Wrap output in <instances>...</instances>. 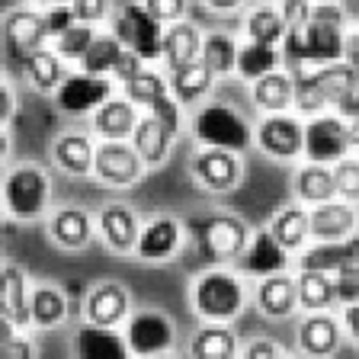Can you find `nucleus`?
<instances>
[{
  "mask_svg": "<svg viewBox=\"0 0 359 359\" xmlns=\"http://www.w3.org/2000/svg\"><path fill=\"white\" fill-rule=\"evenodd\" d=\"M183 109H187V106L180 103V100L173 97V93H164V97H157L144 112L157 116V119L164 122V126L180 138V135H183V128H187V116H183Z\"/></svg>",
  "mask_w": 359,
  "mask_h": 359,
  "instance_id": "44",
  "label": "nucleus"
},
{
  "mask_svg": "<svg viewBox=\"0 0 359 359\" xmlns=\"http://www.w3.org/2000/svg\"><path fill=\"white\" fill-rule=\"evenodd\" d=\"M202 36H205V32H202L196 22H189V20L170 22V26H167V32H164V58H161L167 71L199 61V55H202Z\"/></svg>",
  "mask_w": 359,
  "mask_h": 359,
  "instance_id": "35",
  "label": "nucleus"
},
{
  "mask_svg": "<svg viewBox=\"0 0 359 359\" xmlns=\"http://www.w3.org/2000/svg\"><path fill=\"white\" fill-rule=\"evenodd\" d=\"M346 45V10L340 0H311L302 22H289L283 39V61L289 71L311 65L344 61Z\"/></svg>",
  "mask_w": 359,
  "mask_h": 359,
  "instance_id": "1",
  "label": "nucleus"
},
{
  "mask_svg": "<svg viewBox=\"0 0 359 359\" xmlns=\"http://www.w3.org/2000/svg\"><path fill=\"white\" fill-rule=\"evenodd\" d=\"M295 283H299L302 311H327V308H340L337 305L334 273H324V269H299V273H295Z\"/></svg>",
  "mask_w": 359,
  "mask_h": 359,
  "instance_id": "37",
  "label": "nucleus"
},
{
  "mask_svg": "<svg viewBox=\"0 0 359 359\" xmlns=\"http://www.w3.org/2000/svg\"><path fill=\"white\" fill-rule=\"evenodd\" d=\"M13 112H16V93H13V81H4V128H10L13 122Z\"/></svg>",
  "mask_w": 359,
  "mask_h": 359,
  "instance_id": "55",
  "label": "nucleus"
},
{
  "mask_svg": "<svg viewBox=\"0 0 359 359\" xmlns=\"http://www.w3.org/2000/svg\"><path fill=\"white\" fill-rule=\"evenodd\" d=\"M142 4L167 26L177 20H187V7H189V0H142Z\"/></svg>",
  "mask_w": 359,
  "mask_h": 359,
  "instance_id": "50",
  "label": "nucleus"
},
{
  "mask_svg": "<svg viewBox=\"0 0 359 359\" xmlns=\"http://www.w3.org/2000/svg\"><path fill=\"white\" fill-rule=\"evenodd\" d=\"M128 142L135 144L138 154H142V161L148 164V170H154V167H164L167 161H170V151H173L177 135L157 119V116L142 112V119H138V126H135V132H132Z\"/></svg>",
  "mask_w": 359,
  "mask_h": 359,
  "instance_id": "27",
  "label": "nucleus"
},
{
  "mask_svg": "<svg viewBox=\"0 0 359 359\" xmlns=\"http://www.w3.org/2000/svg\"><path fill=\"white\" fill-rule=\"evenodd\" d=\"M148 67V61L142 58L138 52H132V48H126V52L119 55V61H116V67H112V77H116V83H126V81H132L138 71H144Z\"/></svg>",
  "mask_w": 359,
  "mask_h": 359,
  "instance_id": "51",
  "label": "nucleus"
},
{
  "mask_svg": "<svg viewBox=\"0 0 359 359\" xmlns=\"http://www.w3.org/2000/svg\"><path fill=\"white\" fill-rule=\"evenodd\" d=\"M22 74H26V81H29L32 90L52 97L55 90L61 87V81L71 74V65H67V61L52 48V42H48V45H42V48H36L29 58L22 61Z\"/></svg>",
  "mask_w": 359,
  "mask_h": 359,
  "instance_id": "32",
  "label": "nucleus"
},
{
  "mask_svg": "<svg viewBox=\"0 0 359 359\" xmlns=\"http://www.w3.org/2000/svg\"><path fill=\"white\" fill-rule=\"evenodd\" d=\"M247 305V285L231 269V263H215L202 269L189 285V308L199 321L231 324Z\"/></svg>",
  "mask_w": 359,
  "mask_h": 359,
  "instance_id": "2",
  "label": "nucleus"
},
{
  "mask_svg": "<svg viewBox=\"0 0 359 359\" xmlns=\"http://www.w3.org/2000/svg\"><path fill=\"white\" fill-rule=\"evenodd\" d=\"M359 231L356 202L327 199L321 205H311V241H346Z\"/></svg>",
  "mask_w": 359,
  "mask_h": 359,
  "instance_id": "25",
  "label": "nucleus"
},
{
  "mask_svg": "<svg viewBox=\"0 0 359 359\" xmlns=\"http://www.w3.org/2000/svg\"><path fill=\"white\" fill-rule=\"evenodd\" d=\"M148 164L135 151L132 142H103L97 144V161H93V180L112 189H128L142 183Z\"/></svg>",
  "mask_w": 359,
  "mask_h": 359,
  "instance_id": "14",
  "label": "nucleus"
},
{
  "mask_svg": "<svg viewBox=\"0 0 359 359\" xmlns=\"http://www.w3.org/2000/svg\"><path fill=\"white\" fill-rule=\"evenodd\" d=\"M122 52H126L122 39L112 29H100L97 39H93V45H90V52L83 55V61L77 67H83L90 74H112V67H116V61H119Z\"/></svg>",
  "mask_w": 359,
  "mask_h": 359,
  "instance_id": "41",
  "label": "nucleus"
},
{
  "mask_svg": "<svg viewBox=\"0 0 359 359\" xmlns=\"http://www.w3.org/2000/svg\"><path fill=\"white\" fill-rule=\"evenodd\" d=\"M292 193L305 205H321L327 199H337V180L334 167L318 164V161H305L292 177Z\"/></svg>",
  "mask_w": 359,
  "mask_h": 359,
  "instance_id": "34",
  "label": "nucleus"
},
{
  "mask_svg": "<svg viewBox=\"0 0 359 359\" xmlns=\"http://www.w3.org/2000/svg\"><path fill=\"white\" fill-rule=\"evenodd\" d=\"M334 109L344 116V119H353V116H359V77H353L350 87L340 93V100L334 103Z\"/></svg>",
  "mask_w": 359,
  "mask_h": 359,
  "instance_id": "52",
  "label": "nucleus"
},
{
  "mask_svg": "<svg viewBox=\"0 0 359 359\" xmlns=\"http://www.w3.org/2000/svg\"><path fill=\"white\" fill-rule=\"evenodd\" d=\"M0 318L13 327H32V283L20 263H4L0 269Z\"/></svg>",
  "mask_w": 359,
  "mask_h": 359,
  "instance_id": "18",
  "label": "nucleus"
},
{
  "mask_svg": "<svg viewBox=\"0 0 359 359\" xmlns=\"http://www.w3.org/2000/svg\"><path fill=\"white\" fill-rule=\"evenodd\" d=\"M334 180H337V196H340V199L359 202V157L346 154L344 161H337Z\"/></svg>",
  "mask_w": 359,
  "mask_h": 359,
  "instance_id": "45",
  "label": "nucleus"
},
{
  "mask_svg": "<svg viewBox=\"0 0 359 359\" xmlns=\"http://www.w3.org/2000/svg\"><path fill=\"white\" fill-rule=\"evenodd\" d=\"M238 263L247 276L263 279V276H273V273H285L292 263V250L269 228H257L250 234V241H247Z\"/></svg>",
  "mask_w": 359,
  "mask_h": 359,
  "instance_id": "19",
  "label": "nucleus"
},
{
  "mask_svg": "<svg viewBox=\"0 0 359 359\" xmlns=\"http://www.w3.org/2000/svg\"><path fill=\"white\" fill-rule=\"evenodd\" d=\"M344 61L350 71L359 77V29H346V45H344Z\"/></svg>",
  "mask_w": 359,
  "mask_h": 359,
  "instance_id": "54",
  "label": "nucleus"
},
{
  "mask_svg": "<svg viewBox=\"0 0 359 359\" xmlns=\"http://www.w3.org/2000/svg\"><path fill=\"white\" fill-rule=\"evenodd\" d=\"M250 100L260 112H285L295 103V74L289 67H276L250 83Z\"/></svg>",
  "mask_w": 359,
  "mask_h": 359,
  "instance_id": "31",
  "label": "nucleus"
},
{
  "mask_svg": "<svg viewBox=\"0 0 359 359\" xmlns=\"http://www.w3.org/2000/svg\"><path fill=\"white\" fill-rule=\"evenodd\" d=\"M97 138L90 132H61L52 142V161L61 173L74 180L93 177V161H97Z\"/></svg>",
  "mask_w": 359,
  "mask_h": 359,
  "instance_id": "23",
  "label": "nucleus"
},
{
  "mask_svg": "<svg viewBox=\"0 0 359 359\" xmlns=\"http://www.w3.org/2000/svg\"><path fill=\"white\" fill-rule=\"evenodd\" d=\"M39 10H42V22H45V32H48V42H55L61 32H67L74 22H81L71 4H52V7H39Z\"/></svg>",
  "mask_w": 359,
  "mask_h": 359,
  "instance_id": "46",
  "label": "nucleus"
},
{
  "mask_svg": "<svg viewBox=\"0 0 359 359\" xmlns=\"http://www.w3.org/2000/svg\"><path fill=\"white\" fill-rule=\"evenodd\" d=\"M132 311V292H128V285L116 283V279H100L83 295V321L122 327Z\"/></svg>",
  "mask_w": 359,
  "mask_h": 359,
  "instance_id": "16",
  "label": "nucleus"
},
{
  "mask_svg": "<svg viewBox=\"0 0 359 359\" xmlns=\"http://www.w3.org/2000/svg\"><path fill=\"white\" fill-rule=\"evenodd\" d=\"M350 151L353 144H350V132H346V119L337 109L318 112V116L305 119V161L334 167Z\"/></svg>",
  "mask_w": 359,
  "mask_h": 359,
  "instance_id": "12",
  "label": "nucleus"
},
{
  "mask_svg": "<svg viewBox=\"0 0 359 359\" xmlns=\"http://www.w3.org/2000/svg\"><path fill=\"white\" fill-rule=\"evenodd\" d=\"M189 177L199 189L212 196H224L241 187L244 180V161L238 151L228 148H199L189 161Z\"/></svg>",
  "mask_w": 359,
  "mask_h": 359,
  "instance_id": "11",
  "label": "nucleus"
},
{
  "mask_svg": "<svg viewBox=\"0 0 359 359\" xmlns=\"http://www.w3.org/2000/svg\"><path fill=\"white\" fill-rule=\"evenodd\" d=\"M254 144L269 161H299L305 157V119L295 109L285 112H263V119L254 128Z\"/></svg>",
  "mask_w": 359,
  "mask_h": 359,
  "instance_id": "8",
  "label": "nucleus"
},
{
  "mask_svg": "<svg viewBox=\"0 0 359 359\" xmlns=\"http://www.w3.org/2000/svg\"><path fill=\"white\" fill-rule=\"evenodd\" d=\"M142 106H135L126 93H116L90 116V132L103 138V142H128L142 119Z\"/></svg>",
  "mask_w": 359,
  "mask_h": 359,
  "instance_id": "21",
  "label": "nucleus"
},
{
  "mask_svg": "<svg viewBox=\"0 0 359 359\" xmlns=\"http://www.w3.org/2000/svg\"><path fill=\"white\" fill-rule=\"evenodd\" d=\"M257 311L269 321H285L292 314L299 311V283L295 276H289V269L285 273H273V276H263L257 279Z\"/></svg>",
  "mask_w": 359,
  "mask_h": 359,
  "instance_id": "24",
  "label": "nucleus"
},
{
  "mask_svg": "<svg viewBox=\"0 0 359 359\" xmlns=\"http://www.w3.org/2000/svg\"><path fill=\"white\" fill-rule=\"evenodd\" d=\"M340 321H344V330L353 344H359V302L340 308Z\"/></svg>",
  "mask_w": 359,
  "mask_h": 359,
  "instance_id": "53",
  "label": "nucleus"
},
{
  "mask_svg": "<svg viewBox=\"0 0 359 359\" xmlns=\"http://www.w3.org/2000/svg\"><path fill=\"white\" fill-rule=\"evenodd\" d=\"M100 26H93V22H74L67 32H61L58 39L52 42V48L61 55V58L67 61V65H81L83 55L90 52V45H93V39H97Z\"/></svg>",
  "mask_w": 359,
  "mask_h": 359,
  "instance_id": "42",
  "label": "nucleus"
},
{
  "mask_svg": "<svg viewBox=\"0 0 359 359\" xmlns=\"http://www.w3.org/2000/svg\"><path fill=\"white\" fill-rule=\"evenodd\" d=\"M52 209V180L39 164H16L4 173V212L13 222H39Z\"/></svg>",
  "mask_w": 359,
  "mask_h": 359,
  "instance_id": "5",
  "label": "nucleus"
},
{
  "mask_svg": "<svg viewBox=\"0 0 359 359\" xmlns=\"http://www.w3.org/2000/svg\"><path fill=\"white\" fill-rule=\"evenodd\" d=\"M122 330L128 340V353L138 359L167 356L177 344V324L170 321V314L157 311V308H135Z\"/></svg>",
  "mask_w": 359,
  "mask_h": 359,
  "instance_id": "10",
  "label": "nucleus"
},
{
  "mask_svg": "<svg viewBox=\"0 0 359 359\" xmlns=\"http://www.w3.org/2000/svg\"><path fill=\"white\" fill-rule=\"evenodd\" d=\"M119 93H126V97L132 100L135 106H142V109H148V106L154 103L157 97H164V93H170V77H167V71H157L154 65H148L144 71H138V74H135L132 81L122 83Z\"/></svg>",
  "mask_w": 359,
  "mask_h": 359,
  "instance_id": "40",
  "label": "nucleus"
},
{
  "mask_svg": "<svg viewBox=\"0 0 359 359\" xmlns=\"http://www.w3.org/2000/svg\"><path fill=\"white\" fill-rule=\"evenodd\" d=\"M0 353L7 359H36L39 356V346L32 344V337L26 334V330H20V327H13L10 321H4L0 318Z\"/></svg>",
  "mask_w": 359,
  "mask_h": 359,
  "instance_id": "43",
  "label": "nucleus"
},
{
  "mask_svg": "<svg viewBox=\"0 0 359 359\" xmlns=\"http://www.w3.org/2000/svg\"><path fill=\"white\" fill-rule=\"evenodd\" d=\"M97 234V218L81 205H58L48 215V238L61 250H83Z\"/></svg>",
  "mask_w": 359,
  "mask_h": 359,
  "instance_id": "22",
  "label": "nucleus"
},
{
  "mask_svg": "<svg viewBox=\"0 0 359 359\" xmlns=\"http://www.w3.org/2000/svg\"><path fill=\"white\" fill-rule=\"evenodd\" d=\"M187 234L196 241L205 260L212 263H234L241 260L247 241H250V224L234 212H205V215L187 218Z\"/></svg>",
  "mask_w": 359,
  "mask_h": 359,
  "instance_id": "3",
  "label": "nucleus"
},
{
  "mask_svg": "<svg viewBox=\"0 0 359 359\" xmlns=\"http://www.w3.org/2000/svg\"><path fill=\"white\" fill-rule=\"evenodd\" d=\"M238 48H241V42L231 36V32L212 29L202 36L199 61L205 67H212L218 77H228V74H234V67H238Z\"/></svg>",
  "mask_w": 359,
  "mask_h": 359,
  "instance_id": "38",
  "label": "nucleus"
},
{
  "mask_svg": "<svg viewBox=\"0 0 359 359\" xmlns=\"http://www.w3.org/2000/svg\"><path fill=\"white\" fill-rule=\"evenodd\" d=\"M266 228L289 247L292 254H302V247L311 241V205H305L299 199L289 202V205L273 212Z\"/></svg>",
  "mask_w": 359,
  "mask_h": 359,
  "instance_id": "33",
  "label": "nucleus"
},
{
  "mask_svg": "<svg viewBox=\"0 0 359 359\" xmlns=\"http://www.w3.org/2000/svg\"><path fill=\"white\" fill-rule=\"evenodd\" d=\"M36 7H52V4H71V0H32Z\"/></svg>",
  "mask_w": 359,
  "mask_h": 359,
  "instance_id": "58",
  "label": "nucleus"
},
{
  "mask_svg": "<svg viewBox=\"0 0 359 359\" xmlns=\"http://www.w3.org/2000/svg\"><path fill=\"white\" fill-rule=\"evenodd\" d=\"M71 7H74L77 20L81 22H109L112 13H116V0H71Z\"/></svg>",
  "mask_w": 359,
  "mask_h": 359,
  "instance_id": "47",
  "label": "nucleus"
},
{
  "mask_svg": "<svg viewBox=\"0 0 359 359\" xmlns=\"http://www.w3.org/2000/svg\"><path fill=\"white\" fill-rule=\"evenodd\" d=\"M116 93H119V83L112 74H90L83 67H74L52 93V100L65 116H93Z\"/></svg>",
  "mask_w": 359,
  "mask_h": 359,
  "instance_id": "9",
  "label": "nucleus"
},
{
  "mask_svg": "<svg viewBox=\"0 0 359 359\" xmlns=\"http://www.w3.org/2000/svg\"><path fill=\"white\" fill-rule=\"evenodd\" d=\"M187 241V222L173 215H154L142 222V234L135 244V260L142 263H170Z\"/></svg>",
  "mask_w": 359,
  "mask_h": 359,
  "instance_id": "15",
  "label": "nucleus"
},
{
  "mask_svg": "<svg viewBox=\"0 0 359 359\" xmlns=\"http://www.w3.org/2000/svg\"><path fill=\"white\" fill-rule=\"evenodd\" d=\"M344 321L334 314V308L305 311V318L295 327V344H299V353H305V356H334L344 344Z\"/></svg>",
  "mask_w": 359,
  "mask_h": 359,
  "instance_id": "17",
  "label": "nucleus"
},
{
  "mask_svg": "<svg viewBox=\"0 0 359 359\" xmlns=\"http://www.w3.org/2000/svg\"><path fill=\"white\" fill-rule=\"evenodd\" d=\"M346 132H350V144H353V151H359V116L346 119Z\"/></svg>",
  "mask_w": 359,
  "mask_h": 359,
  "instance_id": "57",
  "label": "nucleus"
},
{
  "mask_svg": "<svg viewBox=\"0 0 359 359\" xmlns=\"http://www.w3.org/2000/svg\"><path fill=\"white\" fill-rule=\"evenodd\" d=\"M0 36H4V52L10 61L22 67V61L29 58L36 48L48 45V32L42 22V10L32 7H10L0 20Z\"/></svg>",
  "mask_w": 359,
  "mask_h": 359,
  "instance_id": "13",
  "label": "nucleus"
},
{
  "mask_svg": "<svg viewBox=\"0 0 359 359\" xmlns=\"http://www.w3.org/2000/svg\"><path fill=\"white\" fill-rule=\"evenodd\" d=\"M71 318V295L58 283H32V330H55Z\"/></svg>",
  "mask_w": 359,
  "mask_h": 359,
  "instance_id": "30",
  "label": "nucleus"
},
{
  "mask_svg": "<svg viewBox=\"0 0 359 359\" xmlns=\"http://www.w3.org/2000/svg\"><path fill=\"white\" fill-rule=\"evenodd\" d=\"M167 77H170V93L187 106V109H196V106L205 103V100L212 97V90H215V81H218L215 71L205 67L202 61L173 67V71H167Z\"/></svg>",
  "mask_w": 359,
  "mask_h": 359,
  "instance_id": "29",
  "label": "nucleus"
},
{
  "mask_svg": "<svg viewBox=\"0 0 359 359\" xmlns=\"http://www.w3.org/2000/svg\"><path fill=\"white\" fill-rule=\"evenodd\" d=\"M71 350L81 359H119V356H132L128 353V340L122 327H106V324H93L83 321L77 327Z\"/></svg>",
  "mask_w": 359,
  "mask_h": 359,
  "instance_id": "26",
  "label": "nucleus"
},
{
  "mask_svg": "<svg viewBox=\"0 0 359 359\" xmlns=\"http://www.w3.org/2000/svg\"><path fill=\"white\" fill-rule=\"evenodd\" d=\"M285 29H289V20H285L283 7H254L244 16V36L254 39V42H269V45H283Z\"/></svg>",
  "mask_w": 359,
  "mask_h": 359,
  "instance_id": "39",
  "label": "nucleus"
},
{
  "mask_svg": "<svg viewBox=\"0 0 359 359\" xmlns=\"http://www.w3.org/2000/svg\"><path fill=\"white\" fill-rule=\"evenodd\" d=\"M109 29L122 39L126 48L138 52L148 65H157L164 58V32H167V22H161L142 0H126L116 7L109 20Z\"/></svg>",
  "mask_w": 359,
  "mask_h": 359,
  "instance_id": "7",
  "label": "nucleus"
},
{
  "mask_svg": "<svg viewBox=\"0 0 359 359\" xmlns=\"http://www.w3.org/2000/svg\"><path fill=\"white\" fill-rule=\"evenodd\" d=\"M337 279V305H353L359 302V266H344L334 273Z\"/></svg>",
  "mask_w": 359,
  "mask_h": 359,
  "instance_id": "48",
  "label": "nucleus"
},
{
  "mask_svg": "<svg viewBox=\"0 0 359 359\" xmlns=\"http://www.w3.org/2000/svg\"><path fill=\"white\" fill-rule=\"evenodd\" d=\"M187 353L193 359H234V356H241V340L231 330V324L202 321L189 334Z\"/></svg>",
  "mask_w": 359,
  "mask_h": 359,
  "instance_id": "28",
  "label": "nucleus"
},
{
  "mask_svg": "<svg viewBox=\"0 0 359 359\" xmlns=\"http://www.w3.org/2000/svg\"><path fill=\"white\" fill-rule=\"evenodd\" d=\"M292 74H295V103H292V109L299 112L302 119L334 109L340 93H344V90L350 87V81L356 77L346 61L299 67V71H292Z\"/></svg>",
  "mask_w": 359,
  "mask_h": 359,
  "instance_id": "6",
  "label": "nucleus"
},
{
  "mask_svg": "<svg viewBox=\"0 0 359 359\" xmlns=\"http://www.w3.org/2000/svg\"><path fill=\"white\" fill-rule=\"evenodd\" d=\"M247 0H202V7L212 10V13H234V10H241Z\"/></svg>",
  "mask_w": 359,
  "mask_h": 359,
  "instance_id": "56",
  "label": "nucleus"
},
{
  "mask_svg": "<svg viewBox=\"0 0 359 359\" xmlns=\"http://www.w3.org/2000/svg\"><path fill=\"white\" fill-rule=\"evenodd\" d=\"M241 356L244 359H279L285 356L283 344L269 340V337H250L247 344H241Z\"/></svg>",
  "mask_w": 359,
  "mask_h": 359,
  "instance_id": "49",
  "label": "nucleus"
},
{
  "mask_svg": "<svg viewBox=\"0 0 359 359\" xmlns=\"http://www.w3.org/2000/svg\"><path fill=\"white\" fill-rule=\"evenodd\" d=\"M189 132L199 148H228L241 154L254 144V126L231 103H218V100H205L202 106H196Z\"/></svg>",
  "mask_w": 359,
  "mask_h": 359,
  "instance_id": "4",
  "label": "nucleus"
},
{
  "mask_svg": "<svg viewBox=\"0 0 359 359\" xmlns=\"http://www.w3.org/2000/svg\"><path fill=\"white\" fill-rule=\"evenodd\" d=\"M276 67H285L283 61V48L269 42H254V39H244L238 48V67H234V77L238 81L254 83L257 77L276 71Z\"/></svg>",
  "mask_w": 359,
  "mask_h": 359,
  "instance_id": "36",
  "label": "nucleus"
},
{
  "mask_svg": "<svg viewBox=\"0 0 359 359\" xmlns=\"http://www.w3.org/2000/svg\"><path fill=\"white\" fill-rule=\"evenodd\" d=\"M97 231L112 254L132 257L135 244H138V234H142V222H138L132 205H126V202H109L97 215Z\"/></svg>",
  "mask_w": 359,
  "mask_h": 359,
  "instance_id": "20",
  "label": "nucleus"
}]
</instances>
